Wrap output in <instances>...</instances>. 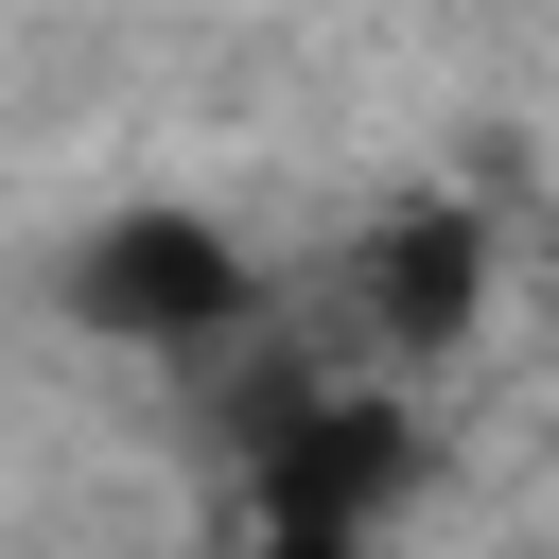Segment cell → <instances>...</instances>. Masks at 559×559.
I'll return each mask as SVG.
<instances>
[{"label":"cell","mask_w":559,"mask_h":559,"mask_svg":"<svg viewBox=\"0 0 559 559\" xmlns=\"http://www.w3.org/2000/svg\"><path fill=\"white\" fill-rule=\"evenodd\" d=\"M472 297H489V227H472L454 192H419V210L367 227V332H384V349H454Z\"/></svg>","instance_id":"3957f363"},{"label":"cell","mask_w":559,"mask_h":559,"mask_svg":"<svg viewBox=\"0 0 559 559\" xmlns=\"http://www.w3.org/2000/svg\"><path fill=\"white\" fill-rule=\"evenodd\" d=\"M70 314L87 332H140V349H227L262 314V280H245V245L210 210H105L70 245Z\"/></svg>","instance_id":"6da1fadb"},{"label":"cell","mask_w":559,"mask_h":559,"mask_svg":"<svg viewBox=\"0 0 559 559\" xmlns=\"http://www.w3.org/2000/svg\"><path fill=\"white\" fill-rule=\"evenodd\" d=\"M402 472H419V419H384V402H297V419H262V542H349V559H384Z\"/></svg>","instance_id":"7a4b0ae2"}]
</instances>
